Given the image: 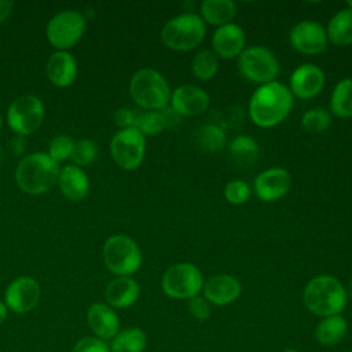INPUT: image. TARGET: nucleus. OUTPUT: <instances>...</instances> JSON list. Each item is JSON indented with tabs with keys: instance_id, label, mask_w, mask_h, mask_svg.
Wrapping results in <instances>:
<instances>
[{
	"instance_id": "1",
	"label": "nucleus",
	"mask_w": 352,
	"mask_h": 352,
	"mask_svg": "<svg viewBox=\"0 0 352 352\" xmlns=\"http://www.w3.org/2000/svg\"><path fill=\"white\" fill-rule=\"evenodd\" d=\"M293 98L289 87L279 81L260 85L249 100L252 122L260 128L276 126L292 111Z\"/></svg>"
},
{
	"instance_id": "2",
	"label": "nucleus",
	"mask_w": 352,
	"mask_h": 352,
	"mask_svg": "<svg viewBox=\"0 0 352 352\" xmlns=\"http://www.w3.org/2000/svg\"><path fill=\"white\" fill-rule=\"evenodd\" d=\"M345 286L331 275H318L308 280L302 290L305 308L316 316L340 315L348 300Z\"/></svg>"
},
{
	"instance_id": "3",
	"label": "nucleus",
	"mask_w": 352,
	"mask_h": 352,
	"mask_svg": "<svg viewBox=\"0 0 352 352\" xmlns=\"http://www.w3.org/2000/svg\"><path fill=\"white\" fill-rule=\"evenodd\" d=\"M58 162L44 153H34L23 157L15 170V179L19 188L33 195L48 191L58 182Z\"/></svg>"
},
{
	"instance_id": "4",
	"label": "nucleus",
	"mask_w": 352,
	"mask_h": 352,
	"mask_svg": "<svg viewBox=\"0 0 352 352\" xmlns=\"http://www.w3.org/2000/svg\"><path fill=\"white\" fill-rule=\"evenodd\" d=\"M133 102L146 111H161L169 106L170 88L166 78L154 69L138 70L129 81Z\"/></svg>"
},
{
	"instance_id": "5",
	"label": "nucleus",
	"mask_w": 352,
	"mask_h": 352,
	"mask_svg": "<svg viewBox=\"0 0 352 352\" xmlns=\"http://www.w3.org/2000/svg\"><path fill=\"white\" fill-rule=\"evenodd\" d=\"M206 36V23L198 14L183 12L169 19L161 29V40L173 51H191Z\"/></svg>"
},
{
	"instance_id": "6",
	"label": "nucleus",
	"mask_w": 352,
	"mask_h": 352,
	"mask_svg": "<svg viewBox=\"0 0 352 352\" xmlns=\"http://www.w3.org/2000/svg\"><path fill=\"white\" fill-rule=\"evenodd\" d=\"M161 287L170 298L190 300L202 292L204 275L192 263H176L164 272Z\"/></svg>"
},
{
	"instance_id": "7",
	"label": "nucleus",
	"mask_w": 352,
	"mask_h": 352,
	"mask_svg": "<svg viewBox=\"0 0 352 352\" xmlns=\"http://www.w3.org/2000/svg\"><path fill=\"white\" fill-rule=\"evenodd\" d=\"M238 69L243 78L254 84L276 81L280 66L276 55L267 47L252 45L238 56Z\"/></svg>"
},
{
	"instance_id": "8",
	"label": "nucleus",
	"mask_w": 352,
	"mask_h": 352,
	"mask_svg": "<svg viewBox=\"0 0 352 352\" xmlns=\"http://www.w3.org/2000/svg\"><path fill=\"white\" fill-rule=\"evenodd\" d=\"M103 260L113 274L129 276L140 268L143 257L139 245L131 236L118 234L104 242Z\"/></svg>"
},
{
	"instance_id": "9",
	"label": "nucleus",
	"mask_w": 352,
	"mask_h": 352,
	"mask_svg": "<svg viewBox=\"0 0 352 352\" xmlns=\"http://www.w3.org/2000/svg\"><path fill=\"white\" fill-rule=\"evenodd\" d=\"M146 151V136L136 128L120 129L110 142V153L114 162L125 169L133 170L140 166Z\"/></svg>"
},
{
	"instance_id": "10",
	"label": "nucleus",
	"mask_w": 352,
	"mask_h": 352,
	"mask_svg": "<svg viewBox=\"0 0 352 352\" xmlns=\"http://www.w3.org/2000/svg\"><path fill=\"white\" fill-rule=\"evenodd\" d=\"M44 118V104L33 95L16 98L7 111L10 128L19 136H26L38 129Z\"/></svg>"
},
{
	"instance_id": "11",
	"label": "nucleus",
	"mask_w": 352,
	"mask_h": 352,
	"mask_svg": "<svg viewBox=\"0 0 352 352\" xmlns=\"http://www.w3.org/2000/svg\"><path fill=\"white\" fill-rule=\"evenodd\" d=\"M84 29L85 18L78 11H62L50 19L47 25V38L54 47L67 50L80 40Z\"/></svg>"
},
{
	"instance_id": "12",
	"label": "nucleus",
	"mask_w": 352,
	"mask_h": 352,
	"mask_svg": "<svg viewBox=\"0 0 352 352\" xmlns=\"http://www.w3.org/2000/svg\"><path fill=\"white\" fill-rule=\"evenodd\" d=\"M289 43L297 52L316 55L326 51L329 38L326 29L319 22L304 19L290 29Z\"/></svg>"
},
{
	"instance_id": "13",
	"label": "nucleus",
	"mask_w": 352,
	"mask_h": 352,
	"mask_svg": "<svg viewBox=\"0 0 352 352\" xmlns=\"http://www.w3.org/2000/svg\"><path fill=\"white\" fill-rule=\"evenodd\" d=\"M210 98L205 89L192 84H183L170 92L169 107L179 117H192L202 114L209 107Z\"/></svg>"
},
{
	"instance_id": "14",
	"label": "nucleus",
	"mask_w": 352,
	"mask_h": 352,
	"mask_svg": "<svg viewBox=\"0 0 352 352\" xmlns=\"http://www.w3.org/2000/svg\"><path fill=\"white\" fill-rule=\"evenodd\" d=\"M41 289L30 276H19L12 280L4 294L6 305L15 314H26L36 308L40 301Z\"/></svg>"
},
{
	"instance_id": "15",
	"label": "nucleus",
	"mask_w": 352,
	"mask_h": 352,
	"mask_svg": "<svg viewBox=\"0 0 352 352\" xmlns=\"http://www.w3.org/2000/svg\"><path fill=\"white\" fill-rule=\"evenodd\" d=\"M292 187V176L283 168H270L256 176L253 191L263 202H276L282 199Z\"/></svg>"
},
{
	"instance_id": "16",
	"label": "nucleus",
	"mask_w": 352,
	"mask_h": 352,
	"mask_svg": "<svg viewBox=\"0 0 352 352\" xmlns=\"http://www.w3.org/2000/svg\"><path fill=\"white\" fill-rule=\"evenodd\" d=\"M324 72L314 63H301L297 66L289 80V89L298 99H312L319 95L324 87Z\"/></svg>"
},
{
	"instance_id": "17",
	"label": "nucleus",
	"mask_w": 352,
	"mask_h": 352,
	"mask_svg": "<svg viewBox=\"0 0 352 352\" xmlns=\"http://www.w3.org/2000/svg\"><path fill=\"white\" fill-rule=\"evenodd\" d=\"M204 297L210 305H228L238 300L242 292L241 282L230 274H219L204 282Z\"/></svg>"
},
{
	"instance_id": "18",
	"label": "nucleus",
	"mask_w": 352,
	"mask_h": 352,
	"mask_svg": "<svg viewBox=\"0 0 352 352\" xmlns=\"http://www.w3.org/2000/svg\"><path fill=\"white\" fill-rule=\"evenodd\" d=\"M246 44L245 30L236 23H228L216 29L212 36V48L217 58L232 59L242 54Z\"/></svg>"
},
{
	"instance_id": "19",
	"label": "nucleus",
	"mask_w": 352,
	"mask_h": 352,
	"mask_svg": "<svg viewBox=\"0 0 352 352\" xmlns=\"http://www.w3.org/2000/svg\"><path fill=\"white\" fill-rule=\"evenodd\" d=\"M87 322L95 337L113 340L120 331V319L116 311L104 302H94L87 312Z\"/></svg>"
},
{
	"instance_id": "20",
	"label": "nucleus",
	"mask_w": 352,
	"mask_h": 352,
	"mask_svg": "<svg viewBox=\"0 0 352 352\" xmlns=\"http://www.w3.org/2000/svg\"><path fill=\"white\" fill-rule=\"evenodd\" d=\"M140 294L138 282L131 276H118L113 279L104 290V298L111 308H128L136 302Z\"/></svg>"
},
{
	"instance_id": "21",
	"label": "nucleus",
	"mask_w": 352,
	"mask_h": 352,
	"mask_svg": "<svg viewBox=\"0 0 352 352\" xmlns=\"http://www.w3.org/2000/svg\"><path fill=\"white\" fill-rule=\"evenodd\" d=\"M58 184L62 194L70 201L84 199L89 190L87 175L76 165H67L59 170Z\"/></svg>"
},
{
	"instance_id": "22",
	"label": "nucleus",
	"mask_w": 352,
	"mask_h": 352,
	"mask_svg": "<svg viewBox=\"0 0 352 352\" xmlns=\"http://www.w3.org/2000/svg\"><path fill=\"white\" fill-rule=\"evenodd\" d=\"M77 74L76 59L66 51L55 52L47 63V76L56 87L70 85Z\"/></svg>"
},
{
	"instance_id": "23",
	"label": "nucleus",
	"mask_w": 352,
	"mask_h": 352,
	"mask_svg": "<svg viewBox=\"0 0 352 352\" xmlns=\"http://www.w3.org/2000/svg\"><path fill=\"white\" fill-rule=\"evenodd\" d=\"M238 14V7L231 0H204L199 4L201 19L212 26H224L232 23Z\"/></svg>"
},
{
	"instance_id": "24",
	"label": "nucleus",
	"mask_w": 352,
	"mask_h": 352,
	"mask_svg": "<svg viewBox=\"0 0 352 352\" xmlns=\"http://www.w3.org/2000/svg\"><path fill=\"white\" fill-rule=\"evenodd\" d=\"M348 333V323L342 315H331L322 318L318 323L315 336L323 346H334L344 340Z\"/></svg>"
},
{
	"instance_id": "25",
	"label": "nucleus",
	"mask_w": 352,
	"mask_h": 352,
	"mask_svg": "<svg viewBox=\"0 0 352 352\" xmlns=\"http://www.w3.org/2000/svg\"><path fill=\"white\" fill-rule=\"evenodd\" d=\"M326 33L329 41L338 47L352 44V10L342 8L336 12L327 23Z\"/></svg>"
},
{
	"instance_id": "26",
	"label": "nucleus",
	"mask_w": 352,
	"mask_h": 352,
	"mask_svg": "<svg viewBox=\"0 0 352 352\" xmlns=\"http://www.w3.org/2000/svg\"><path fill=\"white\" fill-rule=\"evenodd\" d=\"M330 114L338 118L352 117V78H344L333 88L330 95Z\"/></svg>"
},
{
	"instance_id": "27",
	"label": "nucleus",
	"mask_w": 352,
	"mask_h": 352,
	"mask_svg": "<svg viewBox=\"0 0 352 352\" xmlns=\"http://www.w3.org/2000/svg\"><path fill=\"white\" fill-rule=\"evenodd\" d=\"M147 346V336L139 327L120 330L111 340V352H143Z\"/></svg>"
},
{
	"instance_id": "28",
	"label": "nucleus",
	"mask_w": 352,
	"mask_h": 352,
	"mask_svg": "<svg viewBox=\"0 0 352 352\" xmlns=\"http://www.w3.org/2000/svg\"><path fill=\"white\" fill-rule=\"evenodd\" d=\"M195 143L204 151H220L227 143V135L217 124H204L197 129Z\"/></svg>"
},
{
	"instance_id": "29",
	"label": "nucleus",
	"mask_w": 352,
	"mask_h": 352,
	"mask_svg": "<svg viewBox=\"0 0 352 352\" xmlns=\"http://www.w3.org/2000/svg\"><path fill=\"white\" fill-rule=\"evenodd\" d=\"M228 151L236 164L250 165L257 158L260 147L252 136L238 135L230 142Z\"/></svg>"
},
{
	"instance_id": "30",
	"label": "nucleus",
	"mask_w": 352,
	"mask_h": 352,
	"mask_svg": "<svg viewBox=\"0 0 352 352\" xmlns=\"http://www.w3.org/2000/svg\"><path fill=\"white\" fill-rule=\"evenodd\" d=\"M219 70V58L210 50H202L197 52L191 60L192 74L202 81H208L214 77Z\"/></svg>"
},
{
	"instance_id": "31",
	"label": "nucleus",
	"mask_w": 352,
	"mask_h": 352,
	"mask_svg": "<svg viewBox=\"0 0 352 352\" xmlns=\"http://www.w3.org/2000/svg\"><path fill=\"white\" fill-rule=\"evenodd\" d=\"M144 136H155L168 128L165 116L161 111H138L135 126Z\"/></svg>"
},
{
	"instance_id": "32",
	"label": "nucleus",
	"mask_w": 352,
	"mask_h": 352,
	"mask_svg": "<svg viewBox=\"0 0 352 352\" xmlns=\"http://www.w3.org/2000/svg\"><path fill=\"white\" fill-rule=\"evenodd\" d=\"M331 125V114L320 107L307 110L301 117V126L308 133H323Z\"/></svg>"
},
{
	"instance_id": "33",
	"label": "nucleus",
	"mask_w": 352,
	"mask_h": 352,
	"mask_svg": "<svg viewBox=\"0 0 352 352\" xmlns=\"http://www.w3.org/2000/svg\"><path fill=\"white\" fill-rule=\"evenodd\" d=\"M252 187L245 180H231L224 187V198L231 205H243L250 199Z\"/></svg>"
},
{
	"instance_id": "34",
	"label": "nucleus",
	"mask_w": 352,
	"mask_h": 352,
	"mask_svg": "<svg viewBox=\"0 0 352 352\" xmlns=\"http://www.w3.org/2000/svg\"><path fill=\"white\" fill-rule=\"evenodd\" d=\"M70 158L77 165H88L96 158V146L89 139H81L77 143H74L73 151Z\"/></svg>"
},
{
	"instance_id": "35",
	"label": "nucleus",
	"mask_w": 352,
	"mask_h": 352,
	"mask_svg": "<svg viewBox=\"0 0 352 352\" xmlns=\"http://www.w3.org/2000/svg\"><path fill=\"white\" fill-rule=\"evenodd\" d=\"M73 147H74V142L70 136L59 135L51 140L50 148H48V153H50L48 155L56 162L63 161L72 155Z\"/></svg>"
},
{
	"instance_id": "36",
	"label": "nucleus",
	"mask_w": 352,
	"mask_h": 352,
	"mask_svg": "<svg viewBox=\"0 0 352 352\" xmlns=\"http://www.w3.org/2000/svg\"><path fill=\"white\" fill-rule=\"evenodd\" d=\"M72 352H111L110 345L98 337H84L78 340Z\"/></svg>"
},
{
	"instance_id": "37",
	"label": "nucleus",
	"mask_w": 352,
	"mask_h": 352,
	"mask_svg": "<svg viewBox=\"0 0 352 352\" xmlns=\"http://www.w3.org/2000/svg\"><path fill=\"white\" fill-rule=\"evenodd\" d=\"M188 312L191 314L192 318L197 320H208L212 314V307L208 302V300L202 296H195L188 300L187 302Z\"/></svg>"
},
{
	"instance_id": "38",
	"label": "nucleus",
	"mask_w": 352,
	"mask_h": 352,
	"mask_svg": "<svg viewBox=\"0 0 352 352\" xmlns=\"http://www.w3.org/2000/svg\"><path fill=\"white\" fill-rule=\"evenodd\" d=\"M136 116H138V111L132 110V109H128V107H121L116 111L114 114V121L116 124L124 129V128H132L135 126V121H136Z\"/></svg>"
},
{
	"instance_id": "39",
	"label": "nucleus",
	"mask_w": 352,
	"mask_h": 352,
	"mask_svg": "<svg viewBox=\"0 0 352 352\" xmlns=\"http://www.w3.org/2000/svg\"><path fill=\"white\" fill-rule=\"evenodd\" d=\"M10 148L12 150V153H14L15 155L23 154L25 150H26V140H25V138H23V136H19V135L14 136V138L10 140Z\"/></svg>"
},
{
	"instance_id": "40",
	"label": "nucleus",
	"mask_w": 352,
	"mask_h": 352,
	"mask_svg": "<svg viewBox=\"0 0 352 352\" xmlns=\"http://www.w3.org/2000/svg\"><path fill=\"white\" fill-rule=\"evenodd\" d=\"M12 6H14L12 1L0 0V23L4 22L10 16L11 11H12Z\"/></svg>"
},
{
	"instance_id": "41",
	"label": "nucleus",
	"mask_w": 352,
	"mask_h": 352,
	"mask_svg": "<svg viewBox=\"0 0 352 352\" xmlns=\"http://www.w3.org/2000/svg\"><path fill=\"white\" fill-rule=\"evenodd\" d=\"M7 314H8V308H7L6 302L0 301V324H3L4 320L7 319Z\"/></svg>"
},
{
	"instance_id": "42",
	"label": "nucleus",
	"mask_w": 352,
	"mask_h": 352,
	"mask_svg": "<svg viewBox=\"0 0 352 352\" xmlns=\"http://www.w3.org/2000/svg\"><path fill=\"white\" fill-rule=\"evenodd\" d=\"M348 293H349V296H352V278L348 282Z\"/></svg>"
},
{
	"instance_id": "43",
	"label": "nucleus",
	"mask_w": 352,
	"mask_h": 352,
	"mask_svg": "<svg viewBox=\"0 0 352 352\" xmlns=\"http://www.w3.org/2000/svg\"><path fill=\"white\" fill-rule=\"evenodd\" d=\"M282 352H298V351L294 349V348H286V349H283Z\"/></svg>"
},
{
	"instance_id": "44",
	"label": "nucleus",
	"mask_w": 352,
	"mask_h": 352,
	"mask_svg": "<svg viewBox=\"0 0 352 352\" xmlns=\"http://www.w3.org/2000/svg\"><path fill=\"white\" fill-rule=\"evenodd\" d=\"M346 8L352 10V0H351V1H346Z\"/></svg>"
},
{
	"instance_id": "45",
	"label": "nucleus",
	"mask_w": 352,
	"mask_h": 352,
	"mask_svg": "<svg viewBox=\"0 0 352 352\" xmlns=\"http://www.w3.org/2000/svg\"><path fill=\"white\" fill-rule=\"evenodd\" d=\"M0 129H1V114H0Z\"/></svg>"
},
{
	"instance_id": "46",
	"label": "nucleus",
	"mask_w": 352,
	"mask_h": 352,
	"mask_svg": "<svg viewBox=\"0 0 352 352\" xmlns=\"http://www.w3.org/2000/svg\"><path fill=\"white\" fill-rule=\"evenodd\" d=\"M0 157H1V148H0Z\"/></svg>"
}]
</instances>
